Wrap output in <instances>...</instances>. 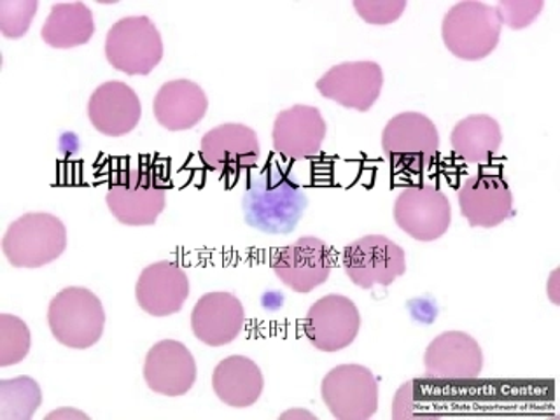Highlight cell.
<instances>
[{"mask_svg": "<svg viewBox=\"0 0 560 420\" xmlns=\"http://www.w3.org/2000/svg\"><path fill=\"white\" fill-rule=\"evenodd\" d=\"M291 417H294V419H296V417H303V419H315V416H312V413H308V411L300 410L288 411V413H284V416H282V419H291Z\"/></svg>", "mask_w": 560, "mask_h": 420, "instance_id": "obj_33", "label": "cell"}, {"mask_svg": "<svg viewBox=\"0 0 560 420\" xmlns=\"http://www.w3.org/2000/svg\"><path fill=\"white\" fill-rule=\"evenodd\" d=\"M306 209L305 189L277 165L265 166L253 175L242 198L245 224L267 235L293 233Z\"/></svg>", "mask_w": 560, "mask_h": 420, "instance_id": "obj_1", "label": "cell"}, {"mask_svg": "<svg viewBox=\"0 0 560 420\" xmlns=\"http://www.w3.org/2000/svg\"><path fill=\"white\" fill-rule=\"evenodd\" d=\"M332 250L317 236H302L294 244L277 250L271 270L294 293L306 294L326 284L332 270Z\"/></svg>", "mask_w": 560, "mask_h": 420, "instance_id": "obj_13", "label": "cell"}, {"mask_svg": "<svg viewBox=\"0 0 560 420\" xmlns=\"http://www.w3.org/2000/svg\"><path fill=\"white\" fill-rule=\"evenodd\" d=\"M425 376L448 385L471 384L483 370V352L471 335L445 331L438 335L424 354Z\"/></svg>", "mask_w": 560, "mask_h": 420, "instance_id": "obj_11", "label": "cell"}, {"mask_svg": "<svg viewBox=\"0 0 560 420\" xmlns=\"http://www.w3.org/2000/svg\"><path fill=\"white\" fill-rule=\"evenodd\" d=\"M67 228L57 215L31 212L9 224L2 241L8 261L16 268H40L66 253Z\"/></svg>", "mask_w": 560, "mask_h": 420, "instance_id": "obj_5", "label": "cell"}, {"mask_svg": "<svg viewBox=\"0 0 560 420\" xmlns=\"http://www.w3.org/2000/svg\"><path fill=\"white\" fill-rule=\"evenodd\" d=\"M88 118L104 136H127L136 130L142 118L139 95L122 81H107L90 96Z\"/></svg>", "mask_w": 560, "mask_h": 420, "instance_id": "obj_21", "label": "cell"}, {"mask_svg": "<svg viewBox=\"0 0 560 420\" xmlns=\"http://www.w3.org/2000/svg\"><path fill=\"white\" fill-rule=\"evenodd\" d=\"M503 25L492 5L466 0L446 11L442 22L445 48L464 61H478L498 48Z\"/></svg>", "mask_w": 560, "mask_h": 420, "instance_id": "obj_3", "label": "cell"}, {"mask_svg": "<svg viewBox=\"0 0 560 420\" xmlns=\"http://www.w3.org/2000/svg\"><path fill=\"white\" fill-rule=\"evenodd\" d=\"M209 98L200 84L174 79L158 90L153 102L156 121L168 131H186L206 118Z\"/></svg>", "mask_w": 560, "mask_h": 420, "instance_id": "obj_22", "label": "cell"}, {"mask_svg": "<svg viewBox=\"0 0 560 420\" xmlns=\"http://www.w3.org/2000/svg\"><path fill=\"white\" fill-rule=\"evenodd\" d=\"M542 8V0H501L494 9L501 25L504 23L513 31H522L538 18Z\"/></svg>", "mask_w": 560, "mask_h": 420, "instance_id": "obj_30", "label": "cell"}, {"mask_svg": "<svg viewBox=\"0 0 560 420\" xmlns=\"http://www.w3.org/2000/svg\"><path fill=\"white\" fill-rule=\"evenodd\" d=\"M200 156L210 171L219 174L250 171L261 158L258 133L242 122H224L201 137Z\"/></svg>", "mask_w": 560, "mask_h": 420, "instance_id": "obj_15", "label": "cell"}, {"mask_svg": "<svg viewBox=\"0 0 560 420\" xmlns=\"http://www.w3.org/2000/svg\"><path fill=\"white\" fill-rule=\"evenodd\" d=\"M460 214L472 228H495L513 215V192L501 175L477 174L457 191Z\"/></svg>", "mask_w": 560, "mask_h": 420, "instance_id": "obj_18", "label": "cell"}, {"mask_svg": "<svg viewBox=\"0 0 560 420\" xmlns=\"http://www.w3.org/2000/svg\"><path fill=\"white\" fill-rule=\"evenodd\" d=\"M361 329V314L350 298L328 294L306 312L303 331L312 347L323 352H338L354 343Z\"/></svg>", "mask_w": 560, "mask_h": 420, "instance_id": "obj_12", "label": "cell"}, {"mask_svg": "<svg viewBox=\"0 0 560 420\" xmlns=\"http://www.w3.org/2000/svg\"><path fill=\"white\" fill-rule=\"evenodd\" d=\"M189 296V277L179 262L158 261L140 273L136 298L140 308L154 317H168L183 308Z\"/></svg>", "mask_w": 560, "mask_h": 420, "instance_id": "obj_19", "label": "cell"}, {"mask_svg": "<svg viewBox=\"0 0 560 420\" xmlns=\"http://www.w3.org/2000/svg\"><path fill=\"white\" fill-rule=\"evenodd\" d=\"M440 402L434 396V381L431 378H413L399 387L393 399V419H422V417L440 416Z\"/></svg>", "mask_w": 560, "mask_h": 420, "instance_id": "obj_27", "label": "cell"}, {"mask_svg": "<svg viewBox=\"0 0 560 420\" xmlns=\"http://www.w3.org/2000/svg\"><path fill=\"white\" fill-rule=\"evenodd\" d=\"M384 86V72L376 61L338 63L317 79V92L346 109L366 113L372 109Z\"/></svg>", "mask_w": 560, "mask_h": 420, "instance_id": "obj_14", "label": "cell"}, {"mask_svg": "<svg viewBox=\"0 0 560 420\" xmlns=\"http://www.w3.org/2000/svg\"><path fill=\"white\" fill-rule=\"evenodd\" d=\"M105 58L127 75H148L163 58L162 35L148 16H127L105 37Z\"/></svg>", "mask_w": 560, "mask_h": 420, "instance_id": "obj_7", "label": "cell"}, {"mask_svg": "<svg viewBox=\"0 0 560 420\" xmlns=\"http://www.w3.org/2000/svg\"><path fill=\"white\" fill-rule=\"evenodd\" d=\"M43 402V390L32 376L0 382V420H31Z\"/></svg>", "mask_w": 560, "mask_h": 420, "instance_id": "obj_26", "label": "cell"}, {"mask_svg": "<svg viewBox=\"0 0 560 420\" xmlns=\"http://www.w3.org/2000/svg\"><path fill=\"white\" fill-rule=\"evenodd\" d=\"M341 265L358 288H387L407 271V254L387 236L364 235L347 245Z\"/></svg>", "mask_w": 560, "mask_h": 420, "instance_id": "obj_8", "label": "cell"}, {"mask_svg": "<svg viewBox=\"0 0 560 420\" xmlns=\"http://www.w3.org/2000/svg\"><path fill=\"white\" fill-rule=\"evenodd\" d=\"M382 151L393 171L410 174L428 171L440 153L436 125L413 110L398 114L382 131Z\"/></svg>", "mask_w": 560, "mask_h": 420, "instance_id": "obj_4", "label": "cell"}, {"mask_svg": "<svg viewBox=\"0 0 560 420\" xmlns=\"http://www.w3.org/2000/svg\"><path fill=\"white\" fill-rule=\"evenodd\" d=\"M95 34L92 9L83 2L55 4L44 23L40 37L44 43L57 49H70L90 43Z\"/></svg>", "mask_w": 560, "mask_h": 420, "instance_id": "obj_25", "label": "cell"}, {"mask_svg": "<svg viewBox=\"0 0 560 420\" xmlns=\"http://www.w3.org/2000/svg\"><path fill=\"white\" fill-rule=\"evenodd\" d=\"M165 177L151 165H130L114 172L105 201L125 226H153L166 206Z\"/></svg>", "mask_w": 560, "mask_h": 420, "instance_id": "obj_2", "label": "cell"}, {"mask_svg": "<svg viewBox=\"0 0 560 420\" xmlns=\"http://www.w3.org/2000/svg\"><path fill=\"white\" fill-rule=\"evenodd\" d=\"M48 324L61 346L90 349L104 335V305L90 289L66 288L49 303Z\"/></svg>", "mask_w": 560, "mask_h": 420, "instance_id": "obj_6", "label": "cell"}, {"mask_svg": "<svg viewBox=\"0 0 560 420\" xmlns=\"http://www.w3.org/2000/svg\"><path fill=\"white\" fill-rule=\"evenodd\" d=\"M503 144V131L489 114H471L455 122L451 145L455 156L469 165H486Z\"/></svg>", "mask_w": 560, "mask_h": 420, "instance_id": "obj_24", "label": "cell"}, {"mask_svg": "<svg viewBox=\"0 0 560 420\" xmlns=\"http://www.w3.org/2000/svg\"><path fill=\"white\" fill-rule=\"evenodd\" d=\"M326 119L314 105H293L277 114L271 130L273 151L291 162L317 156L326 139Z\"/></svg>", "mask_w": 560, "mask_h": 420, "instance_id": "obj_16", "label": "cell"}, {"mask_svg": "<svg viewBox=\"0 0 560 420\" xmlns=\"http://www.w3.org/2000/svg\"><path fill=\"white\" fill-rule=\"evenodd\" d=\"M359 18L372 25H389L401 18L407 9L405 0H355Z\"/></svg>", "mask_w": 560, "mask_h": 420, "instance_id": "obj_31", "label": "cell"}, {"mask_svg": "<svg viewBox=\"0 0 560 420\" xmlns=\"http://www.w3.org/2000/svg\"><path fill=\"white\" fill-rule=\"evenodd\" d=\"M61 416H78L81 417V419L88 420V416H84V413H79V411H69V410H61V411H55V413H49V419H60Z\"/></svg>", "mask_w": 560, "mask_h": 420, "instance_id": "obj_32", "label": "cell"}, {"mask_svg": "<svg viewBox=\"0 0 560 420\" xmlns=\"http://www.w3.org/2000/svg\"><path fill=\"white\" fill-rule=\"evenodd\" d=\"M197 375V361L180 341H158L145 355L144 381L153 393L179 398L192 389Z\"/></svg>", "mask_w": 560, "mask_h": 420, "instance_id": "obj_17", "label": "cell"}, {"mask_svg": "<svg viewBox=\"0 0 560 420\" xmlns=\"http://www.w3.org/2000/svg\"><path fill=\"white\" fill-rule=\"evenodd\" d=\"M31 329L20 317L0 315V366L22 363L31 352Z\"/></svg>", "mask_w": 560, "mask_h": 420, "instance_id": "obj_28", "label": "cell"}, {"mask_svg": "<svg viewBox=\"0 0 560 420\" xmlns=\"http://www.w3.org/2000/svg\"><path fill=\"white\" fill-rule=\"evenodd\" d=\"M212 389L228 407H253L254 402L261 398L265 378L253 359L245 355H230L219 361L215 366Z\"/></svg>", "mask_w": 560, "mask_h": 420, "instance_id": "obj_23", "label": "cell"}, {"mask_svg": "<svg viewBox=\"0 0 560 420\" xmlns=\"http://www.w3.org/2000/svg\"><path fill=\"white\" fill-rule=\"evenodd\" d=\"M245 324V308L232 293H207L191 312L192 335L209 347H223L238 338Z\"/></svg>", "mask_w": 560, "mask_h": 420, "instance_id": "obj_20", "label": "cell"}, {"mask_svg": "<svg viewBox=\"0 0 560 420\" xmlns=\"http://www.w3.org/2000/svg\"><path fill=\"white\" fill-rule=\"evenodd\" d=\"M320 396L338 420H368L378 408V382L363 364H340L324 376Z\"/></svg>", "mask_w": 560, "mask_h": 420, "instance_id": "obj_10", "label": "cell"}, {"mask_svg": "<svg viewBox=\"0 0 560 420\" xmlns=\"http://www.w3.org/2000/svg\"><path fill=\"white\" fill-rule=\"evenodd\" d=\"M37 0H2L0 2V32L9 39H20L31 28L37 13Z\"/></svg>", "mask_w": 560, "mask_h": 420, "instance_id": "obj_29", "label": "cell"}, {"mask_svg": "<svg viewBox=\"0 0 560 420\" xmlns=\"http://www.w3.org/2000/svg\"><path fill=\"white\" fill-rule=\"evenodd\" d=\"M394 221L416 241H438L451 228V200L433 184L407 186L394 201Z\"/></svg>", "mask_w": 560, "mask_h": 420, "instance_id": "obj_9", "label": "cell"}]
</instances>
